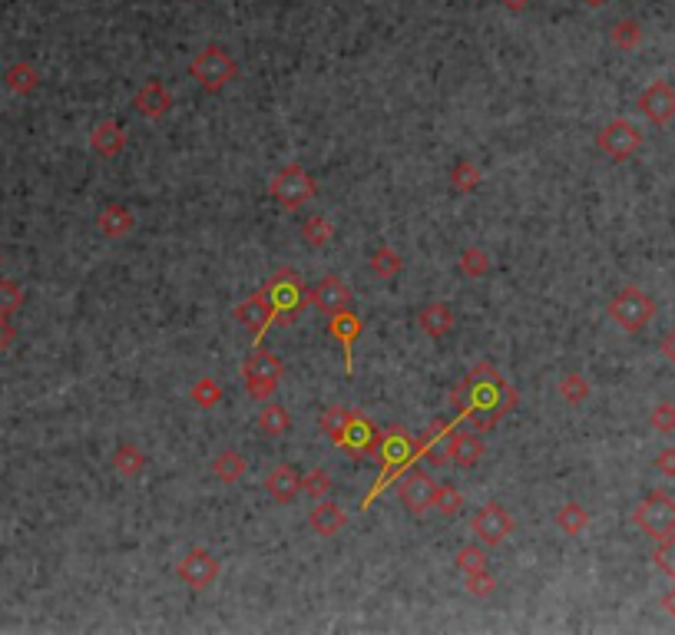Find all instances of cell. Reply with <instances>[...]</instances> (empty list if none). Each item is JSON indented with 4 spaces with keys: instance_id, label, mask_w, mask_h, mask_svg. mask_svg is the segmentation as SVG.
I'll list each match as a JSON object with an SVG mask.
<instances>
[{
    "instance_id": "cell-26",
    "label": "cell",
    "mask_w": 675,
    "mask_h": 635,
    "mask_svg": "<svg viewBox=\"0 0 675 635\" xmlns=\"http://www.w3.org/2000/svg\"><path fill=\"white\" fill-rule=\"evenodd\" d=\"M553 523L566 536H583L589 529V510L579 507V503H563L560 510H556V517H553Z\"/></svg>"
},
{
    "instance_id": "cell-47",
    "label": "cell",
    "mask_w": 675,
    "mask_h": 635,
    "mask_svg": "<svg viewBox=\"0 0 675 635\" xmlns=\"http://www.w3.org/2000/svg\"><path fill=\"white\" fill-rule=\"evenodd\" d=\"M586 7H603V4H609V0H583Z\"/></svg>"
},
{
    "instance_id": "cell-27",
    "label": "cell",
    "mask_w": 675,
    "mask_h": 635,
    "mask_svg": "<svg viewBox=\"0 0 675 635\" xmlns=\"http://www.w3.org/2000/svg\"><path fill=\"white\" fill-rule=\"evenodd\" d=\"M556 394H560L563 404L579 407V404H586V401H589L593 387H589L586 374H579V371H569V374L560 377V384H556Z\"/></svg>"
},
{
    "instance_id": "cell-29",
    "label": "cell",
    "mask_w": 675,
    "mask_h": 635,
    "mask_svg": "<svg viewBox=\"0 0 675 635\" xmlns=\"http://www.w3.org/2000/svg\"><path fill=\"white\" fill-rule=\"evenodd\" d=\"M371 271H375L381 281H391L395 275H401V269H404V259H401V251L391 249V245H377L375 251H371Z\"/></svg>"
},
{
    "instance_id": "cell-21",
    "label": "cell",
    "mask_w": 675,
    "mask_h": 635,
    "mask_svg": "<svg viewBox=\"0 0 675 635\" xmlns=\"http://www.w3.org/2000/svg\"><path fill=\"white\" fill-rule=\"evenodd\" d=\"M4 83H7V90L14 93V97H30V93H37L43 77H40V70L33 67L30 60H17V63H10L7 67Z\"/></svg>"
},
{
    "instance_id": "cell-24",
    "label": "cell",
    "mask_w": 675,
    "mask_h": 635,
    "mask_svg": "<svg viewBox=\"0 0 675 635\" xmlns=\"http://www.w3.org/2000/svg\"><path fill=\"white\" fill-rule=\"evenodd\" d=\"M457 269H461L463 279H483V275H490L493 269V259L490 251L483 249V245H467V249L461 251V259H457Z\"/></svg>"
},
{
    "instance_id": "cell-41",
    "label": "cell",
    "mask_w": 675,
    "mask_h": 635,
    "mask_svg": "<svg viewBox=\"0 0 675 635\" xmlns=\"http://www.w3.org/2000/svg\"><path fill=\"white\" fill-rule=\"evenodd\" d=\"M453 563H457L461 573H477V569H487V553L480 546H461Z\"/></svg>"
},
{
    "instance_id": "cell-2",
    "label": "cell",
    "mask_w": 675,
    "mask_h": 635,
    "mask_svg": "<svg viewBox=\"0 0 675 635\" xmlns=\"http://www.w3.org/2000/svg\"><path fill=\"white\" fill-rule=\"evenodd\" d=\"M606 311H609V318H613V325L623 327L626 335H639V331L656 318V301H652L649 291L639 289V285H629V289L616 291V295L609 299Z\"/></svg>"
},
{
    "instance_id": "cell-42",
    "label": "cell",
    "mask_w": 675,
    "mask_h": 635,
    "mask_svg": "<svg viewBox=\"0 0 675 635\" xmlns=\"http://www.w3.org/2000/svg\"><path fill=\"white\" fill-rule=\"evenodd\" d=\"M656 470L669 480H675V447H662L656 453Z\"/></svg>"
},
{
    "instance_id": "cell-40",
    "label": "cell",
    "mask_w": 675,
    "mask_h": 635,
    "mask_svg": "<svg viewBox=\"0 0 675 635\" xmlns=\"http://www.w3.org/2000/svg\"><path fill=\"white\" fill-rule=\"evenodd\" d=\"M649 423H652V431L656 433H675V404L672 401H659L656 407H652V414H649Z\"/></svg>"
},
{
    "instance_id": "cell-6",
    "label": "cell",
    "mask_w": 675,
    "mask_h": 635,
    "mask_svg": "<svg viewBox=\"0 0 675 635\" xmlns=\"http://www.w3.org/2000/svg\"><path fill=\"white\" fill-rule=\"evenodd\" d=\"M315 189H318V185H315V179H311V175L305 173L299 163H289L285 169H279V173L271 175V183H269L271 199H275L281 209H289V212L301 209V205L315 195Z\"/></svg>"
},
{
    "instance_id": "cell-15",
    "label": "cell",
    "mask_w": 675,
    "mask_h": 635,
    "mask_svg": "<svg viewBox=\"0 0 675 635\" xmlns=\"http://www.w3.org/2000/svg\"><path fill=\"white\" fill-rule=\"evenodd\" d=\"M447 460L457 463L461 470H473L483 460V437L473 431H457L447 441Z\"/></svg>"
},
{
    "instance_id": "cell-9",
    "label": "cell",
    "mask_w": 675,
    "mask_h": 635,
    "mask_svg": "<svg viewBox=\"0 0 675 635\" xmlns=\"http://www.w3.org/2000/svg\"><path fill=\"white\" fill-rule=\"evenodd\" d=\"M176 576L183 579L189 589L203 592V589L215 586V579H219V559H215L205 546H193L183 559H179Z\"/></svg>"
},
{
    "instance_id": "cell-12",
    "label": "cell",
    "mask_w": 675,
    "mask_h": 635,
    "mask_svg": "<svg viewBox=\"0 0 675 635\" xmlns=\"http://www.w3.org/2000/svg\"><path fill=\"white\" fill-rule=\"evenodd\" d=\"M434 487L437 483L431 480V473L424 470H407L404 480H401V503H404L411 513H427L431 510V500H434Z\"/></svg>"
},
{
    "instance_id": "cell-46",
    "label": "cell",
    "mask_w": 675,
    "mask_h": 635,
    "mask_svg": "<svg viewBox=\"0 0 675 635\" xmlns=\"http://www.w3.org/2000/svg\"><path fill=\"white\" fill-rule=\"evenodd\" d=\"M503 10H510V14H520V10L530 7V0H500Z\"/></svg>"
},
{
    "instance_id": "cell-33",
    "label": "cell",
    "mask_w": 675,
    "mask_h": 635,
    "mask_svg": "<svg viewBox=\"0 0 675 635\" xmlns=\"http://www.w3.org/2000/svg\"><path fill=\"white\" fill-rule=\"evenodd\" d=\"M447 179H451V185L457 189V193H473V189L480 185L483 173H480V166L473 163V159H457V163L451 166Z\"/></svg>"
},
{
    "instance_id": "cell-37",
    "label": "cell",
    "mask_w": 675,
    "mask_h": 635,
    "mask_svg": "<svg viewBox=\"0 0 675 635\" xmlns=\"http://www.w3.org/2000/svg\"><path fill=\"white\" fill-rule=\"evenodd\" d=\"M331 487H335V480H331V473L321 470V467H315V470H309L301 477V493H309L315 500H325L331 493Z\"/></svg>"
},
{
    "instance_id": "cell-45",
    "label": "cell",
    "mask_w": 675,
    "mask_h": 635,
    "mask_svg": "<svg viewBox=\"0 0 675 635\" xmlns=\"http://www.w3.org/2000/svg\"><path fill=\"white\" fill-rule=\"evenodd\" d=\"M659 606H662V612H669V616L675 619V586L662 592V599H659Z\"/></svg>"
},
{
    "instance_id": "cell-44",
    "label": "cell",
    "mask_w": 675,
    "mask_h": 635,
    "mask_svg": "<svg viewBox=\"0 0 675 635\" xmlns=\"http://www.w3.org/2000/svg\"><path fill=\"white\" fill-rule=\"evenodd\" d=\"M10 345H14V325H10L7 318L0 315V355H4Z\"/></svg>"
},
{
    "instance_id": "cell-8",
    "label": "cell",
    "mask_w": 675,
    "mask_h": 635,
    "mask_svg": "<svg viewBox=\"0 0 675 635\" xmlns=\"http://www.w3.org/2000/svg\"><path fill=\"white\" fill-rule=\"evenodd\" d=\"M471 529L473 536L480 539L483 546H503L507 539H510L513 533V517L507 507H500V503H483L480 510L473 513L471 520Z\"/></svg>"
},
{
    "instance_id": "cell-20",
    "label": "cell",
    "mask_w": 675,
    "mask_h": 635,
    "mask_svg": "<svg viewBox=\"0 0 675 635\" xmlns=\"http://www.w3.org/2000/svg\"><path fill=\"white\" fill-rule=\"evenodd\" d=\"M361 327H365V321H361L351 308L338 311V315H331V321H328V335L345 345V367L347 371H351V345L357 341Z\"/></svg>"
},
{
    "instance_id": "cell-28",
    "label": "cell",
    "mask_w": 675,
    "mask_h": 635,
    "mask_svg": "<svg viewBox=\"0 0 675 635\" xmlns=\"http://www.w3.org/2000/svg\"><path fill=\"white\" fill-rule=\"evenodd\" d=\"M289 427H291V414L281 404H275V401H269V404L259 411V431L265 433V437H271V441H275V437H285Z\"/></svg>"
},
{
    "instance_id": "cell-13",
    "label": "cell",
    "mask_w": 675,
    "mask_h": 635,
    "mask_svg": "<svg viewBox=\"0 0 675 635\" xmlns=\"http://www.w3.org/2000/svg\"><path fill=\"white\" fill-rule=\"evenodd\" d=\"M133 109L143 116V119H163V116L173 109V93L166 90L163 80H146L143 87L136 90Z\"/></svg>"
},
{
    "instance_id": "cell-5",
    "label": "cell",
    "mask_w": 675,
    "mask_h": 635,
    "mask_svg": "<svg viewBox=\"0 0 675 635\" xmlns=\"http://www.w3.org/2000/svg\"><path fill=\"white\" fill-rule=\"evenodd\" d=\"M632 523H636L649 539L669 536V533H675V500L669 493L652 490L649 497H642L639 507L632 510Z\"/></svg>"
},
{
    "instance_id": "cell-3",
    "label": "cell",
    "mask_w": 675,
    "mask_h": 635,
    "mask_svg": "<svg viewBox=\"0 0 675 635\" xmlns=\"http://www.w3.org/2000/svg\"><path fill=\"white\" fill-rule=\"evenodd\" d=\"M281 374H285V367H281L279 355H271L265 347H255V351L245 357V365H242L245 394H249L252 401H269V397L275 394V387L281 384Z\"/></svg>"
},
{
    "instance_id": "cell-39",
    "label": "cell",
    "mask_w": 675,
    "mask_h": 635,
    "mask_svg": "<svg viewBox=\"0 0 675 635\" xmlns=\"http://www.w3.org/2000/svg\"><path fill=\"white\" fill-rule=\"evenodd\" d=\"M652 559H656V566L662 569V573H666L669 579H675V533H669V536L656 539Z\"/></svg>"
},
{
    "instance_id": "cell-43",
    "label": "cell",
    "mask_w": 675,
    "mask_h": 635,
    "mask_svg": "<svg viewBox=\"0 0 675 635\" xmlns=\"http://www.w3.org/2000/svg\"><path fill=\"white\" fill-rule=\"evenodd\" d=\"M659 351H662V357H666L669 365H675V327L662 335V341H659Z\"/></svg>"
},
{
    "instance_id": "cell-34",
    "label": "cell",
    "mask_w": 675,
    "mask_h": 635,
    "mask_svg": "<svg viewBox=\"0 0 675 635\" xmlns=\"http://www.w3.org/2000/svg\"><path fill=\"white\" fill-rule=\"evenodd\" d=\"M189 397H193V404H195V407H203V411H213V407H219V401H223V384H219L215 377L203 374V377H199V381L193 384Z\"/></svg>"
},
{
    "instance_id": "cell-16",
    "label": "cell",
    "mask_w": 675,
    "mask_h": 635,
    "mask_svg": "<svg viewBox=\"0 0 675 635\" xmlns=\"http://www.w3.org/2000/svg\"><path fill=\"white\" fill-rule=\"evenodd\" d=\"M265 490H269V497L275 503L289 507V503H295L301 497V477L295 473V467H289V463H279V467L265 477Z\"/></svg>"
},
{
    "instance_id": "cell-35",
    "label": "cell",
    "mask_w": 675,
    "mask_h": 635,
    "mask_svg": "<svg viewBox=\"0 0 675 635\" xmlns=\"http://www.w3.org/2000/svg\"><path fill=\"white\" fill-rule=\"evenodd\" d=\"M463 507V493L451 483H437L434 487V500H431V510H437L441 517H457Z\"/></svg>"
},
{
    "instance_id": "cell-48",
    "label": "cell",
    "mask_w": 675,
    "mask_h": 635,
    "mask_svg": "<svg viewBox=\"0 0 675 635\" xmlns=\"http://www.w3.org/2000/svg\"><path fill=\"white\" fill-rule=\"evenodd\" d=\"M0 265H4V255H0Z\"/></svg>"
},
{
    "instance_id": "cell-25",
    "label": "cell",
    "mask_w": 675,
    "mask_h": 635,
    "mask_svg": "<svg viewBox=\"0 0 675 635\" xmlns=\"http://www.w3.org/2000/svg\"><path fill=\"white\" fill-rule=\"evenodd\" d=\"M245 470H249V463H245V457H242L239 450H223V453H215V460H213V473H215V480L219 483H239L242 477H245Z\"/></svg>"
},
{
    "instance_id": "cell-31",
    "label": "cell",
    "mask_w": 675,
    "mask_h": 635,
    "mask_svg": "<svg viewBox=\"0 0 675 635\" xmlns=\"http://www.w3.org/2000/svg\"><path fill=\"white\" fill-rule=\"evenodd\" d=\"M351 421H355V414H351L347 407L331 404L328 411L321 414V431H325V437H328L331 443H345V441H347V427H351Z\"/></svg>"
},
{
    "instance_id": "cell-32",
    "label": "cell",
    "mask_w": 675,
    "mask_h": 635,
    "mask_svg": "<svg viewBox=\"0 0 675 635\" xmlns=\"http://www.w3.org/2000/svg\"><path fill=\"white\" fill-rule=\"evenodd\" d=\"M331 239H335V225H331V219H325V215H309V219L301 222V242H305V245H311V249H325Z\"/></svg>"
},
{
    "instance_id": "cell-36",
    "label": "cell",
    "mask_w": 675,
    "mask_h": 635,
    "mask_svg": "<svg viewBox=\"0 0 675 635\" xmlns=\"http://www.w3.org/2000/svg\"><path fill=\"white\" fill-rule=\"evenodd\" d=\"M463 589L473 599H490L497 592V576L490 569H477V573H463Z\"/></svg>"
},
{
    "instance_id": "cell-23",
    "label": "cell",
    "mask_w": 675,
    "mask_h": 635,
    "mask_svg": "<svg viewBox=\"0 0 675 635\" xmlns=\"http://www.w3.org/2000/svg\"><path fill=\"white\" fill-rule=\"evenodd\" d=\"M113 470H116V477H123V480H136V477L146 470V453L139 450L136 443H119L113 453Z\"/></svg>"
},
{
    "instance_id": "cell-22",
    "label": "cell",
    "mask_w": 675,
    "mask_h": 635,
    "mask_svg": "<svg viewBox=\"0 0 675 635\" xmlns=\"http://www.w3.org/2000/svg\"><path fill=\"white\" fill-rule=\"evenodd\" d=\"M345 523H347V517H345V510L338 507V503H331V500H318V507L311 510V517H309V526L318 533V536H338L341 529H345Z\"/></svg>"
},
{
    "instance_id": "cell-38",
    "label": "cell",
    "mask_w": 675,
    "mask_h": 635,
    "mask_svg": "<svg viewBox=\"0 0 675 635\" xmlns=\"http://www.w3.org/2000/svg\"><path fill=\"white\" fill-rule=\"evenodd\" d=\"M24 289H20L17 281H10V279H0V315L10 318V315H17L20 308H24Z\"/></svg>"
},
{
    "instance_id": "cell-11",
    "label": "cell",
    "mask_w": 675,
    "mask_h": 635,
    "mask_svg": "<svg viewBox=\"0 0 675 635\" xmlns=\"http://www.w3.org/2000/svg\"><path fill=\"white\" fill-rule=\"evenodd\" d=\"M232 315H235V321H239V325L245 327V331H249L255 341H259L261 331H265V327L275 321V305H271L269 295H265V289H261V291H252L245 301H239Z\"/></svg>"
},
{
    "instance_id": "cell-10",
    "label": "cell",
    "mask_w": 675,
    "mask_h": 635,
    "mask_svg": "<svg viewBox=\"0 0 675 635\" xmlns=\"http://www.w3.org/2000/svg\"><path fill=\"white\" fill-rule=\"evenodd\" d=\"M639 113L646 116L652 126H669L675 119V87L669 80H652L639 93Z\"/></svg>"
},
{
    "instance_id": "cell-14",
    "label": "cell",
    "mask_w": 675,
    "mask_h": 635,
    "mask_svg": "<svg viewBox=\"0 0 675 635\" xmlns=\"http://www.w3.org/2000/svg\"><path fill=\"white\" fill-rule=\"evenodd\" d=\"M309 301L318 311H325V315H338V311L351 308L355 295H351V289L341 279H325L309 291Z\"/></svg>"
},
{
    "instance_id": "cell-30",
    "label": "cell",
    "mask_w": 675,
    "mask_h": 635,
    "mask_svg": "<svg viewBox=\"0 0 675 635\" xmlns=\"http://www.w3.org/2000/svg\"><path fill=\"white\" fill-rule=\"evenodd\" d=\"M609 40H613V47L626 50V53L639 50L642 47V27H639V20H632V17L616 20V24L609 27Z\"/></svg>"
},
{
    "instance_id": "cell-4",
    "label": "cell",
    "mask_w": 675,
    "mask_h": 635,
    "mask_svg": "<svg viewBox=\"0 0 675 635\" xmlns=\"http://www.w3.org/2000/svg\"><path fill=\"white\" fill-rule=\"evenodd\" d=\"M265 295H269V301L275 305L279 325H291L295 315H299V311L305 308V301H309V291L301 289V279L295 269L275 271L269 279V285H265Z\"/></svg>"
},
{
    "instance_id": "cell-19",
    "label": "cell",
    "mask_w": 675,
    "mask_h": 635,
    "mask_svg": "<svg viewBox=\"0 0 675 635\" xmlns=\"http://www.w3.org/2000/svg\"><path fill=\"white\" fill-rule=\"evenodd\" d=\"M417 327H421L427 337H434V341L447 337L453 331L451 305H444V301H431V305H424V308L417 311Z\"/></svg>"
},
{
    "instance_id": "cell-1",
    "label": "cell",
    "mask_w": 675,
    "mask_h": 635,
    "mask_svg": "<svg viewBox=\"0 0 675 635\" xmlns=\"http://www.w3.org/2000/svg\"><path fill=\"white\" fill-rule=\"evenodd\" d=\"M239 73V63L229 50L219 43H205L193 60H189V77L199 83L203 93H223Z\"/></svg>"
},
{
    "instance_id": "cell-7",
    "label": "cell",
    "mask_w": 675,
    "mask_h": 635,
    "mask_svg": "<svg viewBox=\"0 0 675 635\" xmlns=\"http://www.w3.org/2000/svg\"><path fill=\"white\" fill-rule=\"evenodd\" d=\"M596 146L599 153H606L613 163H626V159H632L642 149V133L629 119H609L596 133Z\"/></svg>"
},
{
    "instance_id": "cell-18",
    "label": "cell",
    "mask_w": 675,
    "mask_h": 635,
    "mask_svg": "<svg viewBox=\"0 0 675 635\" xmlns=\"http://www.w3.org/2000/svg\"><path fill=\"white\" fill-rule=\"evenodd\" d=\"M97 229L103 232L107 239H126V235H133V229H136L133 209H129V205H119V203H109L107 209H100Z\"/></svg>"
},
{
    "instance_id": "cell-17",
    "label": "cell",
    "mask_w": 675,
    "mask_h": 635,
    "mask_svg": "<svg viewBox=\"0 0 675 635\" xmlns=\"http://www.w3.org/2000/svg\"><path fill=\"white\" fill-rule=\"evenodd\" d=\"M126 129L116 119H103V123L93 126V133H90V146H93V153H100L103 159H116V156L126 149Z\"/></svg>"
}]
</instances>
